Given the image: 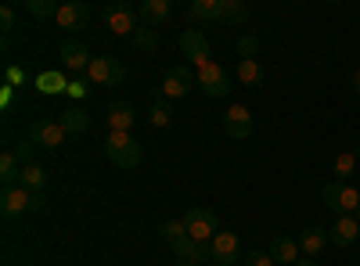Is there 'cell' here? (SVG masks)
Returning a JSON list of instances; mask_svg holds the SVG:
<instances>
[{
	"instance_id": "1",
	"label": "cell",
	"mask_w": 360,
	"mask_h": 266,
	"mask_svg": "<svg viewBox=\"0 0 360 266\" xmlns=\"http://www.w3.org/2000/svg\"><path fill=\"white\" fill-rule=\"evenodd\" d=\"M105 152H108V162H115L119 169H137V162L144 155L134 133H108L105 137Z\"/></svg>"
},
{
	"instance_id": "2",
	"label": "cell",
	"mask_w": 360,
	"mask_h": 266,
	"mask_svg": "<svg viewBox=\"0 0 360 266\" xmlns=\"http://www.w3.org/2000/svg\"><path fill=\"white\" fill-rule=\"evenodd\" d=\"M321 201H324L335 216H353V213L360 209V187H349V184L332 180V184L321 187Z\"/></svg>"
},
{
	"instance_id": "3",
	"label": "cell",
	"mask_w": 360,
	"mask_h": 266,
	"mask_svg": "<svg viewBox=\"0 0 360 266\" xmlns=\"http://www.w3.org/2000/svg\"><path fill=\"white\" fill-rule=\"evenodd\" d=\"M184 227H188V238H195V241H202V245H209V241L220 234L217 213H213V209H202V205H195V209L184 213Z\"/></svg>"
},
{
	"instance_id": "4",
	"label": "cell",
	"mask_w": 360,
	"mask_h": 266,
	"mask_svg": "<svg viewBox=\"0 0 360 266\" xmlns=\"http://www.w3.org/2000/svg\"><path fill=\"white\" fill-rule=\"evenodd\" d=\"M101 18H105V29L108 33H115V36H134L137 33V8H130L127 0H115V4H108L105 11H101Z\"/></svg>"
},
{
	"instance_id": "5",
	"label": "cell",
	"mask_w": 360,
	"mask_h": 266,
	"mask_svg": "<svg viewBox=\"0 0 360 266\" xmlns=\"http://www.w3.org/2000/svg\"><path fill=\"white\" fill-rule=\"evenodd\" d=\"M195 83L205 98H224L231 91V72L220 62H205L202 69H195Z\"/></svg>"
},
{
	"instance_id": "6",
	"label": "cell",
	"mask_w": 360,
	"mask_h": 266,
	"mask_svg": "<svg viewBox=\"0 0 360 266\" xmlns=\"http://www.w3.org/2000/svg\"><path fill=\"white\" fill-rule=\"evenodd\" d=\"M86 79L94 83V86H119L127 79V69L115 62V58H108V54H101V58H94L90 62V69H86Z\"/></svg>"
},
{
	"instance_id": "7",
	"label": "cell",
	"mask_w": 360,
	"mask_h": 266,
	"mask_svg": "<svg viewBox=\"0 0 360 266\" xmlns=\"http://www.w3.org/2000/svg\"><path fill=\"white\" fill-rule=\"evenodd\" d=\"M209 259H213L217 266H234L238 259H242V241H238L234 230H220L213 241H209Z\"/></svg>"
},
{
	"instance_id": "8",
	"label": "cell",
	"mask_w": 360,
	"mask_h": 266,
	"mask_svg": "<svg viewBox=\"0 0 360 266\" xmlns=\"http://www.w3.org/2000/svg\"><path fill=\"white\" fill-rule=\"evenodd\" d=\"M65 130L58 119H37L33 126H29V140H33L37 147H47V152H54V147H62L65 144Z\"/></svg>"
},
{
	"instance_id": "9",
	"label": "cell",
	"mask_w": 360,
	"mask_h": 266,
	"mask_svg": "<svg viewBox=\"0 0 360 266\" xmlns=\"http://www.w3.org/2000/svg\"><path fill=\"white\" fill-rule=\"evenodd\" d=\"M224 133L231 140H249L252 137V112L245 105H231L224 112Z\"/></svg>"
},
{
	"instance_id": "10",
	"label": "cell",
	"mask_w": 360,
	"mask_h": 266,
	"mask_svg": "<svg viewBox=\"0 0 360 266\" xmlns=\"http://www.w3.org/2000/svg\"><path fill=\"white\" fill-rule=\"evenodd\" d=\"M195 76H191V69H184V65H176V69H166V76H162V86L159 91L166 94V98H188L191 91H195Z\"/></svg>"
},
{
	"instance_id": "11",
	"label": "cell",
	"mask_w": 360,
	"mask_h": 266,
	"mask_svg": "<svg viewBox=\"0 0 360 266\" xmlns=\"http://www.w3.org/2000/svg\"><path fill=\"white\" fill-rule=\"evenodd\" d=\"M356 238H360V223H356V216H335V223L328 227V241H332L335 248H349Z\"/></svg>"
},
{
	"instance_id": "12",
	"label": "cell",
	"mask_w": 360,
	"mask_h": 266,
	"mask_svg": "<svg viewBox=\"0 0 360 266\" xmlns=\"http://www.w3.org/2000/svg\"><path fill=\"white\" fill-rule=\"evenodd\" d=\"M180 51H184V58H191V62H195V69H202L205 62H213V58H209V40L202 33H195V29L180 33Z\"/></svg>"
},
{
	"instance_id": "13",
	"label": "cell",
	"mask_w": 360,
	"mask_h": 266,
	"mask_svg": "<svg viewBox=\"0 0 360 266\" xmlns=\"http://www.w3.org/2000/svg\"><path fill=\"white\" fill-rule=\"evenodd\" d=\"M137 123V108L127 101H112L108 105V133H130Z\"/></svg>"
},
{
	"instance_id": "14",
	"label": "cell",
	"mask_w": 360,
	"mask_h": 266,
	"mask_svg": "<svg viewBox=\"0 0 360 266\" xmlns=\"http://www.w3.org/2000/svg\"><path fill=\"white\" fill-rule=\"evenodd\" d=\"M29 201H33V194H29L22 184L8 187L4 198H0V213H4V220H18L22 213H29Z\"/></svg>"
},
{
	"instance_id": "15",
	"label": "cell",
	"mask_w": 360,
	"mask_h": 266,
	"mask_svg": "<svg viewBox=\"0 0 360 266\" xmlns=\"http://www.w3.org/2000/svg\"><path fill=\"white\" fill-rule=\"evenodd\" d=\"M295 241H299V252L310 255V259H317L328 245H332V241H328V230H324V227H317V223H310V227H307L303 234H299Z\"/></svg>"
},
{
	"instance_id": "16",
	"label": "cell",
	"mask_w": 360,
	"mask_h": 266,
	"mask_svg": "<svg viewBox=\"0 0 360 266\" xmlns=\"http://www.w3.org/2000/svg\"><path fill=\"white\" fill-rule=\"evenodd\" d=\"M86 18H90V4H83V0H69V4L58 8V18L54 22L62 25V29H83Z\"/></svg>"
},
{
	"instance_id": "17",
	"label": "cell",
	"mask_w": 360,
	"mask_h": 266,
	"mask_svg": "<svg viewBox=\"0 0 360 266\" xmlns=\"http://www.w3.org/2000/svg\"><path fill=\"white\" fill-rule=\"evenodd\" d=\"M58 54H62V65H65V69H72V72H86V69H90V62H94V58L86 54V47H83V44H76V40H65L62 47H58Z\"/></svg>"
},
{
	"instance_id": "18",
	"label": "cell",
	"mask_w": 360,
	"mask_h": 266,
	"mask_svg": "<svg viewBox=\"0 0 360 266\" xmlns=\"http://www.w3.org/2000/svg\"><path fill=\"white\" fill-rule=\"evenodd\" d=\"M169 15H173V4H169V0H144V4H137V18H141L148 29L162 25Z\"/></svg>"
},
{
	"instance_id": "19",
	"label": "cell",
	"mask_w": 360,
	"mask_h": 266,
	"mask_svg": "<svg viewBox=\"0 0 360 266\" xmlns=\"http://www.w3.org/2000/svg\"><path fill=\"white\" fill-rule=\"evenodd\" d=\"M270 259H274V262H281V266H292L299 255H303V252H299V241H292V238H281V234H278V238L274 241H270Z\"/></svg>"
},
{
	"instance_id": "20",
	"label": "cell",
	"mask_w": 360,
	"mask_h": 266,
	"mask_svg": "<svg viewBox=\"0 0 360 266\" xmlns=\"http://www.w3.org/2000/svg\"><path fill=\"white\" fill-rule=\"evenodd\" d=\"M58 123H62L65 133H83L90 126V112L83 105H72V108H65L62 115H58Z\"/></svg>"
},
{
	"instance_id": "21",
	"label": "cell",
	"mask_w": 360,
	"mask_h": 266,
	"mask_svg": "<svg viewBox=\"0 0 360 266\" xmlns=\"http://www.w3.org/2000/svg\"><path fill=\"white\" fill-rule=\"evenodd\" d=\"M188 15L198 22H220L224 18V0H191Z\"/></svg>"
},
{
	"instance_id": "22",
	"label": "cell",
	"mask_w": 360,
	"mask_h": 266,
	"mask_svg": "<svg viewBox=\"0 0 360 266\" xmlns=\"http://www.w3.org/2000/svg\"><path fill=\"white\" fill-rule=\"evenodd\" d=\"M22 169H25V166L18 162V155L8 147V152L0 155V180H4V191H8V187H18V180H22Z\"/></svg>"
},
{
	"instance_id": "23",
	"label": "cell",
	"mask_w": 360,
	"mask_h": 266,
	"mask_svg": "<svg viewBox=\"0 0 360 266\" xmlns=\"http://www.w3.org/2000/svg\"><path fill=\"white\" fill-rule=\"evenodd\" d=\"M169 119H173V112H169V105H166V94L155 91V94H152V105H148V123H152L155 130H162V126H169Z\"/></svg>"
},
{
	"instance_id": "24",
	"label": "cell",
	"mask_w": 360,
	"mask_h": 266,
	"mask_svg": "<svg viewBox=\"0 0 360 266\" xmlns=\"http://www.w3.org/2000/svg\"><path fill=\"white\" fill-rule=\"evenodd\" d=\"M37 91L40 94H69V83H65V76L62 72H54V69H47V72H40L37 76Z\"/></svg>"
},
{
	"instance_id": "25",
	"label": "cell",
	"mask_w": 360,
	"mask_h": 266,
	"mask_svg": "<svg viewBox=\"0 0 360 266\" xmlns=\"http://www.w3.org/2000/svg\"><path fill=\"white\" fill-rule=\"evenodd\" d=\"M173 252H176V259H184V262H202V259H209V245H202V241H195V238L176 241Z\"/></svg>"
},
{
	"instance_id": "26",
	"label": "cell",
	"mask_w": 360,
	"mask_h": 266,
	"mask_svg": "<svg viewBox=\"0 0 360 266\" xmlns=\"http://www.w3.org/2000/svg\"><path fill=\"white\" fill-rule=\"evenodd\" d=\"M29 194H40L44 191V184H47V169L44 166H37V162H29L25 169H22V180H18Z\"/></svg>"
},
{
	"instance_id": "27",
	"label": "cell",
	"mask_w": 360,
	"mask_h": 266,
	"mask_svg": "<svg viewBox=\"0 0 360 266\" xmlns=\"http://www.w3.org/2000/svg\"><path fill=\"white\" fill-rule=\"evenodd\" d=\"M130 44H134L137 51H144V54H152V51L159 47V33H155V29H148V25H141L137 33L130 36Z\"/></svg>"
},
{
	"instance_id": "28",
	"label": "cell",
	"mask_w": 360,
	"mask_h": 266,
	"mask_svg": "<svg viewBox=\"0 0 360 266\" xmlns=\"http://www.w3.org/2000/svg\"><path fill=\"white\" fill-rule=\"evenodd\" d=\"M159 234H162V241H169V248H173L176 241L188 238V227H184V220H166V223L159 227Z\"/></svg>"
},
{
	"instance_id": "29",
	"label": "cell",
	"mask_w": 360,
	"mask_h": 266,
	"mask_svg": "<svg viewBox=\"0 0 360 266\" xmlns=\"http://www.w3.org/2000/svg\"><path fill=\"white\" fill-rule=\"evenodd\" d=\"M332 169H335V180H339V184H346L349 176L356 173V155H349V152L335 155V166H332Z\"/></svg>"
},
{
	"instance_id": "30",
	"label": "cell",
	"mask_w": 360,
	"mask_h": 266,
	"mask_svg": "<svg viewBox=\"0 0 360 266\" xmlns=\"http://www.w3.org/2000/svg\"><path fill=\"white\" fill-rule=\"evenodd\" d=\"M58 8L62 4H54V0H25V11L33 15V18H58Z\"/></svg>"
},
{
	"instance_id": "31",
	"label": "cell",
	"mask_w": 360,
	"mask_h": 266,
	"mask_svg": "<svg viewBox=\"0 0 360 266\" xmlns=\"http://www.w3.org/2000/svg\"><path fill=\"white\" fill-rule=\"evenodd\" d=\"M249 18V8L242 4V0H224V22H231V25H242Z\"/></svg>"
},
{
	"instance_id": "32",
	"label": "cell",
	"mask_w": 360,
	"mask_h": 266,
	"mask_svg": "<svg viewBox=\"0 0 360 266\" xmlns=\"http://www.w3.org/2000/svg\"><path fill=\"white\" fill-rule=\"evenodd\" d=\"M256 54H259V36H252V33L238 36V58L242 62H256Z\"/></svg>"
},
{
	"instance_id": "33",
	"label": "cell",
	"mask_w": 360,
	"mask_h": 266,
	"mask_svg": "<svg viewBox=\"0 0 360 266\" xmlns=\"http://www.w3.org/2000/svg\"><path fill=\"white\" fill-rule=\"evenodd\" d=\"M238 79H242L245 86H256V83L263 79V69H259V62H238Z\"/></svg>"
},
{
	"instance_id": "34",
	"label": "cell",
	"mask_w": 360,
	"mask_h": 266,
	"mask_svg": "<svg viewBox=\"0 0 360 266\" xmlns=\"http://www.w3.org/2000/svg\"><path fill=\"white\" fill-rule=\"evenodd\" d=\"M4 83H8V86H25V83H29V72H25L22 65H8V69H4Z\"/></svg>"
},
{
	"instance_id": "35",
	"label": "cell",
	"mask_w": 360,
	"mask_h": 266,
	"mask_svg": "<svg viewBox=\"0 0 360 266\" xmlns=\"http://www.w3.org/2000/svg\"><path fill=\"white\" fill-rule=\"evenodd\" d=\"M86 94H90V83H86V79H72V83H69V98H72L76 105H83Z\"/></svg>"
},
{
	"instance_id": "36",
	"label": "cell",
	"mask_w": 360,
	"mask_h": 266,
	"mask_svg": "<svg viewBox=\"0 0 360 266\" xmlns=\"http://www.w3.org/2000/svg\"><path fill=\"white\" fill-rule=\"evenodd\" d=\"M11 152L18 155V162H22V166H29V159H33V152H37V144H33V140H22V144H15V147H11Z\"/></svg>"
},
{
	"instance_id": "37",
	"label": "cell",
	"mask_w": 360,
	"mask_h": 266,
	"mask_svg": "<svg viewBox=\"0 0 360 266\" xmlns=\"http://www.w3.org/2000/svg\"><path fill=\"white\" fill-rule=\"evenodd\" d=\"M0 25H4V36H8L11 29H15V8H11V4H4V8H0Z\"/></svg>"
},
{
	"instance_id": "38",
	"label": "cell",
	"mask_w": 360,
	"mask_h": 266,
	"mask_svg": "<svg viewBox=\"0 0 360 266\" xmlns=\"http://www.w3.org/2000/svg\"><path fill=\"white\" fill-rule=\"evenodd\" d=\"M245 262H249V266H278L274 259H270V252H249Z\"/></svg>"
},
{
	"instance_id": "39",
	"label": "cell",
	"mask_w": 360,
	"mask_h": 266,
	"mask_svg": "<svg viewBox=\"0 0 360 266\" xmlns=\"http://www.w3.org/2000/svg\"><path fill=\"white\" fill-rule=\"evenodd\" d=\"M11 101H15V86H8V83H4V86H0V108L8 112V108H11Z\"/></svg>"
},
{
	"instance_id": "40",
	"label": "cell",
	"mask_w": 360,
	"mask_h": 266,
	"mask_svg": "<svg viewBox=\"0 0 360 266\" xmlns=\"http://www.w3.org/2000/svg\"><path fill=\"white\" fill-rule=\"evenodd\" d=\"M47 209V194L40 191V194H33V201H29V213H44Z\"/></svg>"
},
{
	"instance_id": "41",
	"label": "cell",
	"mask_w": 360,
	"mask_h": 266,
	"mask_svg": "<svg viewBox=\"0 0 360 266\" xmlns=\"http://www.w3.org/2000/svg\"><path fill=\"white\" fill-rule=\"evenodd\" d=\"M292 266H317V259H310V255H299Z\"/></svg>"
},
{
	"instance_id": "42",
	"label": "cell",
	"mask_w": 360,
	"mask_h": 266,
	"mask_svg": "<svg viewBox=\"0 0 360 266\" xmlns=\"http://www.w3.org/2000/svg\"><path fill=\"white\" fill-rule=\"evenodd\" d=\"M349 86H353V94H360V69L353 72V79H349Z\"/></svg>"
},
{
	"instance_id": "43",
	"label": "cell",
	"mask_w": 360,
	"mask_h": 266,
	"mask_svg": "<svg viewBox=\"0 0 360 266\" xmlns=\"http://www.w3.org/2000/svg\"><path fill=\"white\" fill-rule=\"evenodd\" d=\"M173 266H195V262H184V259H180V262H173Z\"/></svg>"
},
{
	"instance_id": "44",
	"label": "cell",
	"mask_w": 360,
	"mask_h": 266,
	"mask_svg": "<svg viewBox=\"0 0 360 266\" xmlns=\"http://www.w3.org/2000/svg\"><path fill=\"white\" fill-rule=\"evenodd\" d=\"M353 155H356V159H360V144H356V152H353Z\"/></svg>"
},
{
	"instance_id": "45",
	"label": "cell",
	"mask_w": 360,
	"mask_h": 266,
	"mask_svg": "<svg viewBox=\"0 0 360 266\" xmlns=\"http://www.w3.org/2000/svg\"><path fill=\"white\" fill-rule=\"evenodd\" d=\"M356 223H360V209H356Z\"/></svg>"
}]
</instances>
